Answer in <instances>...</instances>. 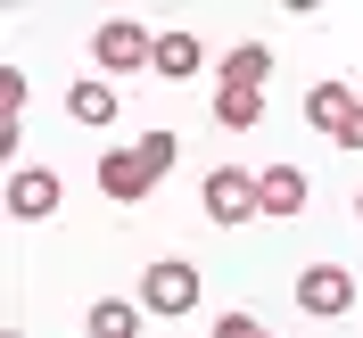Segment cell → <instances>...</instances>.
Returning a JSON list of instances; mask_svg holds the SVG:
<instances>
[{
    "instance_id": "cell-1",
    "label": "cell",
    "mask_w": 363,
    "mask_h": 338,
    "mask_svg": "<svg viewBox=\"0 0 363 338\" xmlns=\"http://www.w3.org/2000/svg\"><path fill=\"white\" fill-rule=\"evenodd\" d=\"M91 58H99V74H133V67L157 58V33L133 25V17H99L91 25Z\"/></svg>"
},
{
    "instance_id": "cell-2",
    "label": "cell",
    "mask_w": 363,
    "mask_h": 338,
    "mask_svg": "<svg viewBox=\"0 0 363 338\" xmlns=\"http://www.w3.org/2000/svg\"><path fill=\"white\" fill-rule=\"evenodd\" d=\"M199 264H182V256H165V264H149L140 272V314H165V322H182L190 305H199Z\"/></svg>"
},
{
    "instance_id": "cell-3",
    "label": "cell",
    "mask_w": 363,
    "mask_h": 338,
    "mask_svg": "<svg viewBox=\"0 0 363 338\" xmlns=\"http://www.w3.org/2000/svg\"><path fill=\"white\" fill-rule=\"evenodd\" d=\"M199 198H206V215H215L223 231H240V223H264V198H256V174H240V165H215Z\"/></svg>"
},
{
    "instance_id": "cell-4",
    "label": "cell",
    "mask_w": 363,
    "mask_h": 338,
    "mask_svg": "<svg viewBox=\"0 0 363 338\" xmlns=\"http://www.w3.org/2000/svg\"><path fill=\"white\" fill-rule=\"evenodd\" d=\"M297 305H306L314 322L355 314V272H347V264H306V272H297Z\"/></svg>"
},
{
    "instance_id": "cell-5",
    "label": "cell",
    "mask_w": 363,
    "mask_h": 338,
    "mask_svg": "<svg viewBox=\"0 0 363 338\" xmlns=\"http://www.w3.org/2000/svg\"><path fill=\"white\" fill-rule=\"evenodd\" d=\"M58 206H67V181L50 174V165H17V174H9V215H17V223H50Z\"/></svg>"
},
{
    "instance_id": "cell-6",
    "label": "cell",
    "mask_w": 363,
    "mask_h": 338,
    "mask_svg": "<svg viewBox=\"0 0 363 338\" xmlns=\"http://www.w3.org/2000/svg\"><path fill=\"white\" fill-rule=\"evenodd\" d=\"M99 190H108L116 206H140L149 190H157V174H149L140 149H108V157H99Z\"/></svg>"
},
{
    "instance_id": "cell-7",
    "label": "cell",
    "mask_w": 363,
    "mask_h": 338,
    "mask_svg": "<svg viewBox=\"0 0 363 338\" xmlns=\"http://www.w3.org/2000/svg\"><path fill=\"white\" fill-rule=\"evenodd\" d=\"M256 198H264V223H297L306 215V174L297 165H264L256 174Z\"/></svg>"
},
{
    "instance_id": "cell-8",
    "label": "cell",
    "mask_w": 363,
    "mask_h": 338,
    "mask_svg": "<svg viewBox=\"0 0 363 338\" xmlns=\"http://www.w3.org/2000/svg\"><path fill=\"white\" fill-rule=\"evenodd\" d=\"M355 108H363V91H347V83H314V91H306V124L330 133V140L347 133V116H355Z\"/></svg>"
},
{
    "instance_id": "cell-9",
    "label": "cell",
    "mask_w": 363,
    "mask_h": 338,
    "mask_svg": "<svg viewBox=\"0 0 363 338\" xmlns=\"http://www.w3.org/2000/svg\"><path fill=\"white\" fill-rule=\"evenodd\" d=\"M199 67H206V42H199V33H182V25H174V33H157V58H149V74H165V83H190Z\"/></svg>"
},
{
    "instance_id": "cell-10",
    "label": "cell",
    "mask_w": 363,
    "mask_h": 338,
    "mask_svg": "<svg viewBox=\"0 0 363 338\" xmlns=\"http://www.w3.org/2000/svg\"><path fill=\"white\" fill-rule=\"evenodd\" d=\"M116 108H124V91H116L108 74H83V83L67 91V116H74V124H116Z\"/></svg>"
},
{
    "instance_id": "cell-11",
    "label": "cell",
    "mask_w": 363,
    "mask_h": 338,
    "mask_svg": "<svg viewBox=\"0 0 363 338\" xmlns=\"http://www.w3.org/2000/svg\"><path fill=\"white\" fill-rule=\"evenodd\" d=\"M83 330L91 338H140V305L133 297H99V305L83 314Z\"/></svg>"
},
{
    "instance_id": "cell-12",
    "label": "cell",
    "mask_w": 363,
    "mask_h": 338,
    "mask_svg": "<svg viewBox=\"0 0 363 338\" xmlns=\"http://www.w3.org/2000/svg\"><path fill=\"white\" fill-rule=\"evenodd\" d=\"M264 74H272V50H264V42H240V50L223 58V91H256Z\"/></svg>"
},
{
    "instance_id": "cell-13",
    "label": "cell",
    "mask_w": 363,
    "mask_h": 338,
    "mask_svg": "<svg viewBox=\"0 0 363 338\" xmlns=\"http://www.w3.org/2000/svg\"><path fill=\"white\" fill-rule=\"evenodd\" d=\"M215 124L223 133H256L264 124V91H215Z\"/></svg>"
},
{
    "instance_id": "cell-14",
    "label": "cell",
    "mask_w": 363,
    "mask_h": 338,
    "mask_svg": "<svg viewBox=\"0 0 363 338\" xmlns=\"http://www.w3.org/2000/svg\"><path fill=\"white\" fill-rule=\"evenodd\" d=\"M133 149H140V157H149V174H165V165H174V157H182V140H174V133H165V124H157V133H140V140H133Z\"/></svg>"
},
{
    "instance_id": "cell-15",
    "label": "cell",
    "mask_w": 363,
    "mask_h": 338,
    "mask_svg": "<svg viewBox=\"0 0 363 338\" xmlns=\"http://www.w3.org/2000/svg\"><path fill=\"white\" fill-rule=\"evenodd\" d=\"M17 99H25V74H17V67H0V116H17Z\"/></svg>"
},
{
    "instance_id": "cell-16",
    "label": "cell",
    "mask_w": 363,
    "mask_h": 338,
    "mask_svg": "<svg viewBox=\"0 0 363 338\" xmlns=\"http://www.w3.org/2000/svg\"><path fill=\"white\" fill-rule=\"evenodd\" d=\"M215 338H264V330H256L248 314H223V322H215Z\"/></svg>"
},
{
    "instance_id": "cell-17",
    "label": "cell",
    "mask_w": 363,
    "mask_h": 338,
    "mask_svg": "<svg viewBox=\"0 0 363 338\" xmlns=\"http://www.w3.org/2000/svg\"><path fill=\"white\" fill-rule=\"evenodd\" d=\"M339 149H363V108L347 116V133H339Z\"/></svg>"
},
{
    "instance_id": "cell-18",
    "label": "cell",
    "mask_w": 363,
    "mask_h": 338,
    "mask_svg": "<svg viewBox=\"0 0 363 338\" xmlns=\"http://www.w3.org/2000/svg\"><path fill=\"white\" fill-rule=\"evenodd\" d=\"M355 215H363V190H355Z\"/></svg>"
},
{
    "instance_id": "cell-19",
    "label": "cell",
    "mask_w": 363,
    "mask_h": 338,
    "mask_svg": "<svg viewBox=\"0 0 363 338\" xmlns=\"http://www.w3.org/2000/svg\"><path fill=\"white\" fill-rule=\"evenodd\" d=\"M9 338H25V330H9Z\"/></svg>"
},
{
    "instance_id": "cell-20",
    "label": "cell",
    "mask_w": 363,
    "mask_h": 338,
    "mask_svg": "<svg viewBox=\"0 0 363 338\" xmlns=\"http://www.w3.org/2000/svg\"><path fill=\"white\" fill-rule=\"evenodd\" d=\"M264 338H272V330H264Z\"/></svg>"
}]
</instances>
